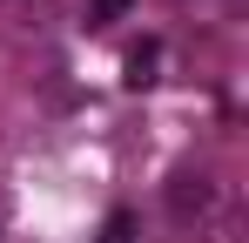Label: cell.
Masks as SVG:
<instances>
[{
    "label": "cell",
    "mask_w": 249,
    "mask_h": 243,
    "mask_svg": "<svg viewBox=\"0 0 249 243\" xmlns=\"http://www.w3.org/2000/svg\"><path fill=\"white\" fill-rule=\"evenodd\" d=\"M148 81H155V47L142 40V47L128 54V88H148Z\"/></svg>",
    "instance_id": "1"
},
{
    "label": "cell",
    "mask_w": 249,
    "mask_h": 243,
    "mask_svg": "<svg viewBox=\"0 0 249 243\" xmlns=\"http://www.w3.org/2000/svg\"><path fill=\"white\" fill-rule=\"evenodd\" d=\"M115 14H128V0H94V20H115Z\"/></svg>",
    "instance_id": "3"
},
{
    "label": "cell",
    "mask_w": 249,
    "mask_h": 243,
    "mask_svg": "<svg viewBox=\"0 0 249 243\" xmlns=\"http://www.w3.org/2000/svg\"><path fill=\"white\" fill-rule=\"evenodd\" d=\"M128 230H135V216L115 209V216H108V230H101V243H128Z\"/></svg>",
    "instance_id": "2"
}]
</instances>
